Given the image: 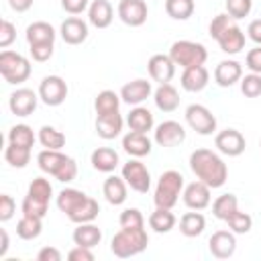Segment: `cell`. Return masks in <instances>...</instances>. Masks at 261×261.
<instances>
[{
    "label": "cell",
    "mask_w": 261,
    "mask_h": 261,
    "mask_svg": "<svg viewBox=\"0 0 261 261\" xmlns=\"http://www.w3.org/2000/svg\"><path fill=\"white\" fill-rule=\"evenodd\" d=\"M0 239H2V243H0V259L6 255V251H8V232L2 228L0 230Z\"/></svg>",
    "instance_id": "obj_59"
},
{
    "label": "cell",
    "mask_w": 261,
    "mask_h": 261,
    "mask_svg": "<svg viewBox=\"0 0 261 261\" xmlns=\"http://www.w3.org/2000/svg\"><path fill=\"white\" fill-rule=\"evenodd\" d=\"M120 106V96L114 94L112 90H102L96 100H94V108H96V114H110V112H116Z\"/></svg>",
    "instance_id": "obj_38"
},
{
    "label": "cell",
    "mask_w": 261,
    "mask_h": 261,
    "mask_svg": "<svg viewBox=\"0 0 261 261\" xmlns=\"http://www.w3.org/2000/svg\"><path fill=\"white\" fill-rule=\"evenodd\" d=\"M114 18V12H112V4L108 0H94L88 8V20L96 27V29H106L110 27Z\"/></svg>",
    "instance_id": "obj_22"
},
{
    "label": "cell",
    "mask_w": 261,
    "mask_h": 261,
    "mask_svg": "<svg viewBox=\"0 0 261 261\" xmlns=\"http://www.w3.org/2000/svg\"><path fill=\"white\" fill-rule=\"evenodd\" d=\"M226 224H228V228H230L234 234H245V232L251 230V226H253V218H251L247 212L237 210L234 214H230V216L226 218Z\"/></svg>",
    "instance_id": "obj_43"
},
{
    "label": "cell",
    "mask_w": 261,
    "mask_h": 261,
    "mask_svg": "<svg viewBox=\"0 0 261 261\" xmlns=\"http://www.w3.org/2000/svg\"><path fill=\"white\" fill-rule=\"evenodd\" d=\"M16 39V27L10 20H2L0 22V47L6 49L8 45H12Z\"/></svg>",
    "instance_id": "obj_50"
},
{
    "label": "cell",
    "mask_w": 261,
    "mask_h": 261,
    "mask_svg": "<svg viewBox=\"0 0 261 261\" xmlns=\"http://www.w3.org/2000/svg\"><path fill=\"white\" fill-rule=\"evenodd\" d=\"M149 14V8L145 0H120L118 2V16L128 27H141L145 24Z\"/></svg>",
    "instance_id": "obj_10"
},
{
    "label": "cell",
    "mask_w": 261,
    "mask_h": 261,
    "mask_svg": "<svg viewBox=\"0 0 261 261\" xmlns=\"http://www.w3.org/2000/svg\"><path fill=\"white\" fill-rule=\"evenodd\" d=\"M204 228H206V218L196 210L194 212H186L179 218V230L186 237H198V234L204 232Z\"/></svg>",
    "instance_id": "obj_34"
},
{
    "label": "cell",
    "mask_w": 261,
    "mask_h": 261,
    "mask_svg": "<svg viewBox=\"0 0 261 261\" xmlns=\"http://www.w3.org/2000/svg\"><path fill=\"white\" fill-rule=\"evenodd\" d=\"M67 161V155L55 151V149H43L39 155H37V163L41 167V171L49 173L55 177V173L61 169V165Z\"/></svg>",
    "instance_id": "obj_29"
},
{
    "label": "cell",
    "mask_w": 261,
    "mask_h": 261,
    "mask_svg": "<svg viewBox=\"0 0 261 261\" xmlns=\"http://www.w3.org/2000/svg\"><path fill=\"white\" fill-rule=\"evenodd\" d=\"M4 159L6 163H10L12 167H24L29 161H31V149L29 147H18V145H12L8 143L6 151H4Z\"/></svg>",
    "instance_id": "obj_40"
},
{
    "label": "cell",
    "mask_w": 261,
    "mask_h": 261,
    "mask_svg": "<svg viewBox=\"0 0 261 261\" xmlns=\"http://www.w3.org/2000/svg\"><path fill=\"white\" fill-rule=\"evenodd\" d=\"M10 8L16 10V12H27L31 6H33V0H8Z\"/></svg>",
    "instance_id": "obj_58"
},
{
    "label": "cell",
    "mask_w": 261,
    "mask_h": 261,
    "mask_svg": "<svg viewBox=\"0 0 261 261\" xmlns=\"http://www.w3.org/2000/svg\"><path fill=\"white\" fill-rule=\"evenodd\" d=\"M98 212H100V206L94 198H86V202H82L73 212L67 214V218L75 224H84V222H94L98 218Z\"/></svg>",
    "instance_id": "obj_31"
},
{
    "label": "cell",
    "mask_w": 261,
    "mask_h": 261,
    "mask_svg": "<svg viewBox=\"0 0 261 261\" xmlns=\"http://www.w3.org/2000/svg\"><path fill=\"white\" fill-rule=\"evenodd\" d=\"M0 73L6 84H22L31 75V63L24 55L4 49L0 53Z\"/></svg>",
    "instance_id": "obj_5"
},
{
    "label": "cell",
    "mask_w": 261,
    "mask_h": 261,
    "mask_svg": "<svg viewBox=\"0 0 261 261\" xmlns=\"http://www.w3.org/2000/svg\"><path fill=\"white\" fill-rule=\"evenodd\" d=\"M247 33H249V39H251V41H255L257 45H261V18L251 20Z\"/></svg>",
    "instance_id": "obj_57"
},
{
    "label": "cell",
    "mask_w": 261,
    "mask_h": 261,
    "mask_svg": "<svg viewBox=\"0 0 261 261\" xmlns=\"http://www.w3.org/2000/svg\"><path fill=\"white\" fill-rule=\"evenodd\" d=\"M216 41H218V45H220V49H222L224 53L237 55V53H241L243 47H245V33L241 31V27L232 24V27H230L228 31H224Z\"/></svg>",
    "instance_id": "obj_24"
},
{
    "label": "cell",
    "mask_w": 261,
    "mask_h": 261,
    "mask_svg": "<svg viewBox=\"0 0 261 261\" xmlns=\"http://www.w3.org/2000/svg\"><path fill=\"white\" fill-rule=\"evenodd\" d=\"M208 247H210V253L216 259H228V257H232L234 255V249H237L234 232H230V230H216L210 237Z\"/></svg>",
    "instance_id": "obj_14"
},
{
    "label": "cell",
    "mask_w": 261,
    "mask_h": 261,
    "mask_svg": "<svg viewBox=\"0 0 261 261\" xmlns=\"http://www.w3.org/2000/svg\"><path fill=\"white\" fill-rule=\"evenodd\" d=\"M237 210H239V200H237L234 194H222V196H218V198L214 200V204H212L214 216L220 218V220H224V222H226V218H228L230 214H234Z\"/></svg>",
    "instance_id": "obj_36"
},
{
    "label": "cell",
    "mask_w": 261,
    "mask_h": 261,
    "mask_svg": "<svg viewBox=\"0 0 261 261\" xmlns=\"http://www.w3.org/2000/svg\"><path fill=\"white\" fill-rule=\"evenodd\" d=\"M241 77H243V67L234 59H224L214 69V80L220 88H230L232 84L241 82Z\"/></svg>",
    "instance_id": "obj_17"
},
{
    "label": "cell",
    "mask_w": 261,
    "mask_h": 261,
    "mask_svg": "<svg viewBox=\"0 0 261 261\" xmlns=\"http://www.w3.org/2000/svg\"><path fill=\"white\" fill-rule=\"evenodd\" d=\"M153 100H155V106L161 112H173L179 106V94L169 82L167 84H159V88L153 94Z\"/></svg>",
    "instance_id": "obj_23"
},
{
    "label": "cell",
    "mask_w": 261,
    "mask_h": 261,
    "mask_svg": "<svg viewBox=\"0 0 261 261\" xmlns=\"http://www.w3.org/2000/svg\"><path fill=\"white\" fill-rule=\"evenodd\" d=\"M61 6L69 14H82L86 8H90V0H61Z\"/></svg>",
    "instance_id": "obj_55"
},
{
    "label": "cell",
    "mask_w": 261,
    "mask_h": 261,
    "mask_svg": "<svg viewBox=\"0 0 261 261\" xmlns=\"http://www.w3.org/2000/svg\"><path fill=\"white\" fill-rule=\"evenodd\" d=\"M27 194L49 202V200H51V196H53V186H51V184H49V179H45V177H35V179L31 181V186H29V192H27Z\"/></svg>",
    "instance_id": "obj_44"
},
{
    "label": "cell",
    "mask_w": 261,
    "mask_h": 261,
    "mask_svg": "<svg viewBox=\"0 0 261 261\" xmlns=\"http://www.w3.org/2000/svg\"><path fill=\"white\" fill-rule=\"evenodd\" d=\"M39 141H41V145H43L45 149H55V151H59V149L65 145V135H63L61 130L53 128V126H43V128L39 130Z\"/></svg>",
    "instance_id": "obj_41"
},
{
    "label": "cell",
    "mask_w": 261,
    "mask_h": 261,
    "mask_svg": "<svg viewBox=\"0 0 261 261\" xmlns=\"http://www.w3.org/2000/svg\"><path fill=\"white\" fill-rule=\"evenodd\" d=\"M92 165H94V169H98L102 173H110L118 165V153L110 147H98L92 153Z\"/></svg>",
    "instance_id": "obj_28"
},
{
    "label": "cell",
    "mask_w": 261,
    "mask_h": 261,
    "mask_svg": "<svg viewBox=\"0 0 261 261\" xmlns=\"http://www.w3.org/2000/svg\"><path fill=\"white\" fill-rule=\"evenodd\" d=\"M14 210H16V202L12 200V196L2 194V196H0V220H2V222L10 220L12 214H14Z\"/></svg>",
    "instance_id": "obj_52"
},
{
    "label": "cell",
    "mask_w": 261,
    "mask_h": 261,
    "mask_svg": "<svg viewBox=\"0 0 261 261\" xmlns=\"http://www.w3.org/2000/svg\"><path fill=\"white\" fill-rule=\"evenodd\" d=\"M214 145H216V149H218L222 155L239 157V155L245 151L247 141H245V137H243L239 130H234V128H226V130H220V133L216 135Z\"/></svg>",
    "instance_id": "obj_9"
},
{
    "label": "cell",
    "mask_w": 261,
    "mask_h": 261,
    "mask_svg": "<svg viewBox=\"0 0 261 261\" xmlns=\"http://www.w3.org/2000/svg\"><path fill=\"white\" fill-rule=\"evenodd\" d=\"M67 259H69V261H94V253H92V249H88V247L75 245V247L67 253Z\"/></svg>",
    "instance_id": "obj_54"
},
{
    "label": "cell",
    "mask_w": 261,
    "mask_h": 261,
    "mask_svg": "<svg viewBox=\"0 0 261 261\" xmlns=\"http://www.w3.org/2000/svg\"><path fill=\"white\" fill-rule=\"evenodd\" d=\"M169 57L173 59L175 65L186 69V67L204 65V61L208 59V51L202 43L196 41H175L169 49Z\"/></svg>",
    "instance_id": "obj_4"
},
{
    "label": "cell",
    "mask_w": 261,
    "mask_h": 261,
    "mask_svg": "<svg viewBox=\"0 0 261 261\" xmlns=\"http://www.w3.org/2000/svg\"><path fill=\"white\" fill-rule=\"evenodd\" d=\"M149 226L155 232H169L175 226V216H173L171 208H157L155 212H151Z\"/></svg>",
    "instance_id": "obj_35"
},
{
    "label": "cell",
    "mask_w": 261,
    "mask_h": 261,
    "mask_svg": "<svg viewBox=\"0 0 261 261\" xmlns=\"http://www.w3.org/2000/svg\"><path fill=\"white\" fill-rule=\"evenodd\" d=\"M8 143L18 145V147H29V149H31V147L35 145V133H33V128L27 126V124H16V126H12L10 133H8Z\"/></svg>",
    "instance_id": "obj_39"
},
{
    "label": "cell",
    "mask_w": 261,
    "mask_h": 261,
    "mask_svg": "<svg viewBox=\"0 0 261 261\" xmlns=\"http://www.w3.org/2000/svg\"><path fill=\"white\" fill-rule=\"evenodd\" d=\"M208 86V69L204 65L186 67L181 73V88L186 92H202Z\"/></svg>",
    "instance_id": "obj_21"
},
{
    "label": "cell",
    "mask_w": 261,
    "mask_h": 261,
    "mask_svg": "<svg viewBox=\"0 0 261 261\" xmlns=\"http://www.w3.org/2000/svg\"><path fill=\"white\" fill-rule=\"evenodd\" d=\"M245 63L247 67L253 71V73H261V45H257L255 49H251L245 57Z\"/></svg>",
    "instance_id": "obj_53"
},
{
    "label": "cell",
    "mask_w": 261,
    "mask_h": 261,
    "mask_svg": "<svg viewBox=\"0 0 261 261\" xmlns=\"http://www.w3.org/2000/svg\"><path fill=\"white\" fill-rule=\"evenodd\" d=\"M22 214H29V216H39V218H45L47 210H49V202L47 200H41V198H35V196H24L22 200V206H20Z\"/></svg>",
    "instance_id": "obj_42"
},
{
    "label": "cell",
    "mask_w": 261,
    "mask_h": 261,
    "mask_svg": "<svg viewBox=\"0 0 261 261\" xmlns=\"http://www.w3.org/2000/svg\"><path fill=\"white\" fill-rule=\"evenodd\" d=\"M86 198H88V196H86L82 190L65 188V190H61L59 196H57V208H59L61 212L69 214V212H73L82 202H86Z\"/></svg>",
    "instance_id": "obj_33"
},
{
    "label": "cell",
    "mask_w": 261,
    "mask_h": 261,
    "mask_svg": "<svg viewBox=\"0 0 261 261\" xmlns=\"http://www.w3.org/2000/svg\"><path fill=\"white\" fill-rule=\"evenodd\" d=\"M122 124H124V120H122L118 110L110 112V114H98V118H96V133H98V137L110 141V139L120 135Z\"/></svg>",
    "instance_id": "obj_20"
},
{
    "label": "cell",
    "mask_w": 261,
    "mask_h": 261,
    "mask_svg": "<svg viewBox=\"0 0 261 261\" xmlns=\"http://www.w3.org/2000/svg\"><path fill=\"white\" fill-rule=\"evenodd\" d=\"M147 69H149V75L153 82H159V84H167L173 73H175V63L169 55H163V53H157L149 59L147 63Z\"/></svg>",
    "instance_id": "obj_13"
},
{
    "label": "cell",
    "mask_w": 261,
    "mask_h": 261,
    "mask_svg": "<svg viewBox=\"0 0 261 261\" xmlns=\"http://www.w3.org/2000/svg\"><path fill=\"white\" fill-rule=\"evenodd\" d=\"M122 177L126 186H130V190L139 194H147L151 188V173L145 167V163H141L139 159H130L128 163L122 165Z\"/></svg>",
    "instance_id": "obj_7"
},
{
    "label": "cell",
    "mask_w": 261,
    "mask_h": 261,
    "mask_svg": "<svg viewBox=\"0 0 261 261\" xmlns=\"http://www.w3.org/2000/svg\"><path fill=\"white\" fill-rule=\"evenodd\" d=\"M241 92L247 98H257L261 96V73H249L245 77H241Z\"/></svg>",
    "instance_id": "obj_45"
},
{
    "label": "cell",
    "mask_w": 261,
    "mask_h": 261,
    "mask_svg": "<svg viewBox=\"0 0 261 261\" xmlns=\"http://www.w3.org/2000/svg\"><path fill=\"white\" fill-rule=\"evenodd\" d=\"M190 169L194 171V175L204 181L210 190L224 186L226 177H228V169L226 163L210 149H196L190 155Z\"/></svg>",
    "instance_id": "obj_1"
},
{
    "label": "cell",
    "mask_w": 261,
    "mask_h": 261,
    "mask_svg": "<svg viewBox=\"0 0 261 261\" xmlns=\"http://www.w3.org/2000/svg\"><path fill=\"white\" fill-rule=\"evenodd\" d=\"M126 124L130 130H137V133H149L155 124L153 120V114L149 108H143V106H135L128 116H126Z\"/></svg>",
    "instance_id": "obj_27"
},
{
    "label": "cell",
    "mask_w": 261,
    "mask_h": 261,
    "mask_svg": "<svg viewBox=\"0 0 261 261\" xmlns=\"http://www.w3.org/2000/svg\"><path fill=\"white\" fill-rule=\"evenodd\" d=\"M29 47H31V55L35 61H47L53 55V43H35Z\"/></svg>",
    "instance_id": "obj_51"
},
{
    "label": "cell",
    "mask_w": 261,
    "mask_h": 261,
    "mask_svg": "<svg viewBox=\"0 0 261 261\" xmlns=\"http://www.w3.org/2000/svg\"><path fill=\"white\" fill-rule=\"evenodd\" d=\"M39 98L47 106H59L67 98V84L59 75H47L39 84Z\"/></svg>",
    "instance_id": "obj_8"
},
{
    "label": "cell",
    "mask_w": 261,
    "mask_h": 261,
    "mask_svg": "<svg viewBox=\"0 0 261 261\" xmlns=\"http://www.w3.org/2000/svg\"><path fill=\"white\" fill-rule=\"evenodd\" d=\"M194 0H165V12L173 20H188L194 14Z\"/></svg>",
    "instance_id": "obj_37"
},
{
    "label": "cell",
    "mask_w": 261,
    "mask_h": 261,
    "mask_svg": "<svg viewBox=\"0 0 261 261\" xmlns=\"http://www.w3.org/2000/svg\"><path fill=\"white\" fill-rule=\"evenodd\" d=\"M122 149L130 155V157H145L151 153V139L147 137V133H137V130H128L122 137Z\"/></svg>",
    "instance_id": "obj_19"
},
{
    "label": "cell",
    "mask_w": 261,
    "mask_h": 261,
    "mask_svg": "<svg viewBox=\"0 0 261 261\" xmlns=\"http://www.w3.org/2000/svg\"><path fill=\"white\" fill-rule=\"evenodd\" d=\"M186 122L198 135H212L216 130V116L202 104H190L186 108Z\"/></svg>",
    "instance_id": "obj_6"
},
{
    "label": "cell",
    "mask_w": 261,
    "mask_h": 261,
    "mask_svg": "<svg viewBox=\"0 0 261 261\" xmlns=\"http://www.w3.org/2000/svg\"><path fill=\"white\" fill-rule=\"evenodd\" d=\"M59 35L67 45H80L88 37V24L77 16H69V18H65L61 22Z\"/></svg>",
    "instance_id": "obj_16"
},
{
    "label": "cell",
    "mask_w": 261,
    "mask_h": 261,
    "mask_svg": "<svg viewBox=\"0 0 261 261\" xmlns=\"http://www.w3.org/2000/svg\"><path fill=\"white\" fill-rule=\"evenodd\" d=\"M27 41H29V45H35V43H55V29L49 22H45V20H37V22L27 27Z\"/></svg>",
    "instance_id": "obj_30"
},
{
    "label": "cell",
    "mask_w": 261,
    "mask_h": 261,
    "mask_svg": "<svg viewBox=\"0 0 261 261\" xmlns=\"http://www.w3.org/2000/svg\"><path fill=\"white\" fill-rule=\"evenodd\" d=\"M71 237H73V243L75 245L94 249L102 241V230L96 224H92V222H84V224H77V228L73 230Z\"/></svg>",
    "instance_id": "obj_25"
},
{
    "label": "cell",
    "mask_w": 261,
    "mask_h": 261,
    "mask_svg": "<svg viewBox=\"0 0 261 261\" xmlns=\"http://www.w3.org/2000/svg\"><path fill=\"white\" fill-rule=\"evenodd\" d=\"M75 175H77V163L71 159V157H67V161L61 165V169L55 173V179L57 181H63V184H69V181H73L75 179Z\"/></svg>",
    "instance_id": "obj_49"
},
{
    "label": "cell",
    "mask_w": 261,
    "mask_h": 261,
    "mask_svg": "<svg viewBox=\"0 0 261 261\" xmlns=\"http://www.w3.org/2000/svg\"><path fill=\"white\" fill-rule=\"evenodd\" d=\"M184 139H186V130L175 120H165L155 128V143L159 147H175L184 143Z\"/></svg>",
    "instance_id": "obj_12"
},
{
    "label": "cell",
    "mask_w": 261,
    "mask_h": 261,
    "mask_svg": "<svg viewBox=\"0 0 261 261\" xmlns=\"http://www.w3.org/2000/svg\"><path fill=\"white\" fill-rule=\"evenodd\" d=\"M149 96H151V82H147V80H133V82L124 84L120 90V100H124L126 104H133V106H139Z\"/></svg>",
    "instance_id": "obj_18"
},
{
    "label": "cell",
    "mask_w": 261,
    "mask_h": 261,
    "mask_svg": "<svg viewBox=\"0 0 261 261\" xmlns=\"http://www.w3.org/2000/svg\"><path fill=\"white\" fill-rule=\"evenodd\" d=\"M43 230V218L39 216H29V214H22V218L16 222V234L22 239V241H33L41 234Z\"/></svg>",
    "instance_id": "obj_32"
},
{
    "label": "cell",
    "mask_w": 261,
    "mask_h": 261,
    "mask_svg": "<svg viewBox=\"0 0 261 261\" xmlns=\"http://www.w3.org/2000/svg\"><path fill=\"white\" fill-rule=\"evenodd\" d=\"M102 192H104L108 204H112V206H120V204L126 200V181H124V177H118V175H110V177H106Z\"/></svg>",
    "instance_id": "obj_26"
},
{
    "label": "cell",
    "mask_w": 261,
    "mask_h": 261,
    "mask_svg": "<svg viewBox=\"0 0 261 261\" xmlns=\"http://www.w3.org/2000/svg\"><path fill=\"white\" fill-rule=\"evenodd\" d=\"M184 204L190 210H204L210 204V188L204 181H194L184 190Z\"/></svg>",
    "instance_id": "obj_15"
},
{
    "label": "cell",
    "mask_w": 261,
    "mask_h": 261,
    "mask_svg": "<svg viewBox=\"0 0 261 261\" xmlns=\"http://www.w3.org/2000/svg\"><path fill=\"white\" fill-rule=\"evenodd\" d=\"M8 106H10V112L12 114H16V116H29L37 108V94L33 90H29V88H18L16 92L10 94Z\"/></svg>",
    "instance_id": "obj_11"
},
{
    "label": "cell",
    "mask_w": 261,
    "mask_h": 261,
    "mask_svg": "<svg viewBox=\"0 0 261 261\" xmlns=\"http://www.w3.org/2000/svg\"><path fill=\"white\" fill-rule=\"evenodd\" d=\"M184 190V175L175 169H169V171H163L159 181H157V188H155V206L157 208H173L179 200V194Z\"/></svg>",
    "instance_id": "obj_3"
},
{
    "label": "cell",
    "mask_w": 261,
    "mask_h": 261,
    "mask_svg": "<svg viewBox=\"0 0 261 261\" xmlns=\"http://www.w3.org/2000/svg\"><path fill=\"white\" fill-rule=\"evenodd\" d=\"M147 245H149V237H147L145 226H139V228H120L112 237L110 251L116 257L126 259V257H135V255L143 253L147 249Z\"/></svg>",
    "instance_id": "obj_2"
},
{
    "label": "cell",
    "mask_w": 261,
    "mask_h": 261,
    "mask_svg": "<svg viewBox=\"0 0 261 261\" xmlns=\"http://www.w3.org/2000/svg\"><path fill=\"white\" fill-rule=\"evenodd\" d=\"M37 259L39 261H61V253L55 247H43L37 253Z\"/></svg>",
    "instance_id": "obj_56"
},
{
    "label": "cell",
    "mask_w": 261,
    "mask_h": 261,
    "mask_svg": "<svg viewBox=\"0 0 261 261\" xmlns=\"http://www.w3.org/2000/svg\"><path fill=\"white\" fill-rule=\"evenodd\" d=\"M234 24V18L226 12V14H216L214 18H212V22H210V37L212 39H218L224 31H228L230 27Z\"/></svg>",
    "instance_id": "obj_47"
},
{
    "label": "cell",
    "mask_w": 261,
    "mask_h": 261,
    "mask_svg": "<svg viewBox=\"0 0 261 261\" xmlns=\"http://www.w3.org/2000/svg\"><path fill=\"white\" fill-rule=\"evenodd\" d=\"M120 228H139V226H145V220H143V214L141 210L137 208H126L120 212Z\"/></svg>",
    "instance_id": "obj_46"
},
{
    "label": "cell",
    "mask_w": 261,
    "mask_h": 261,
    "mask_svg": "<svg viewBox=\"0 0 261 261\" xmlns=\"http://www.w3.org/2000/svg\"><path fill=\"white\" fill-rule=\"evenodd\" d=\"M253 8V0H226V12L239 20V18H245Z\"/></svg>",
    "instance_id": "obj_48"
}]
</instances>
